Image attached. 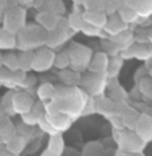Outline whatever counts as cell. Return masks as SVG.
<instances>
[{
  "label": "cell",
  "mask_w": 152,
  "mask_h": 156,
  "mask_svg": "<svg viewBox=\"0 0 152 156\" xmlns=\"http://www.w3.org/2000/svg\"><path fill=\"white\" fill-rule=\"evenodd\" d=\"M120 145L125 152L129 154H140L145 143L133 131H124L120 137Z\"/></svg>",
  "instance_id": "obj_1"
},
{
  "label": "cell",
  "mask_w": 152,
  "mask_h": 156,
  "mask_svg": "<svg viewBox=\"0 0 152 156\" xmlns=\"http://www.w3.org/2000/svg\"><path fill=\"white\" fill-rule=\"evenodd\" d=\"M55 55L50 50H41L35 55H32V65L31 67L37 71H44L50 69L51 65H54Z\"/></svg>",
  "instance_id": "obj_2"
},
{
  "label": "cell",
  "mask_w": 152,
  "mask_h": 156,
  "mask_svg": "<svg viewBox=\"0 0 152 156\" xmlns=\"http://www.w3.org/2000/svg\"><path fill=\"white\" fill-rule=\"evenodd\" d=\"M135 133L144 143L152 140V117L147 115H141L137 120Z\"/></svg>",
  "instance_id": "obj_3"
},
{
  "label": "cell",
  "mask_w": 152,
  "mask_h": 156,
  "mask_svg": "<svg viewBox=\"0 0 152 156\" xmlns=\"http://www.w3.org/2000/svg\"><path fill=\"white\" fill-rule=\"evenodd\" d=\"M32 106H34V101L27 93H16L12 97V109L20 115L28 113Z\"/></svg>",
  "instance_id": "obj_4"
},
{
  "label": "cell",
  "mask_w": 152,
  "mask_h": 156,
  "mask_svg": "<svg viewBox=\"0 0 152 156\" xmlns=\"http://www.w3.org/2000/svg\"><path fill=\"white\" fill-rule=\"evenodd\" d=\"M108 63H109V61H108V58H106V55L100 53L90 59V62L88 63V69L94 74H101V73H105L106 71Z\"/></svg>",
  "instance_id": "obj_5"
},
{
  "label": "cell",
  "mask_w": 152,
  "mask_h": 156,
  "mask_svg": "<svg viewBox=\"0 0 152 156\" xmlns=\"http://www.w3.org/2000/svg\"><path fill=\"white\" fill-rule=\"evenodd\" d=\"M83 18V20H85V23L86 24H92L93 27H96V28H98V27H104V26L106 24V19H105V16L102 15V14H100V12H97V11H92V12H86L85 15L82 16Z\"/></svg>",
  "instance_id": "obj_6"
},
{
  "label": "cell",
  "mask_w": 152,
  "mask_h": 156,
  "mask_svg": "<svg viewBox=\"0 0 152 156\" xmlns=\"http://www.w3.org/2000/svg\"><path fill=\"white\" fill-rule=\"evenodd\" d=\"M26 144H27V141H26L24 137H22L20 135H15L14 137L7 143V151L14 155H19L24 149Z\"/></svg>",
  "instance_id": "obj_7"
},
{
  "label": "cell",
  "mask_w": 152,
  "mask_h": 156,
  "mask_svg": "<svg viewBox=\"0 0 152 156\" xmlns=\"http://www.w3.org/2000/svg\"><path fill=\"white\" fill-rule=\"evenodd\" d=\"M47 149L50 152H54L57 155H62L63 149H65V143L63 139L59 133H55V135L50 136V140H48V147Z\"/></svg>",
  "instance_id": "obj_8"
},
{
  "label": "cell",
  "mask_w": 152,
  "mask_h": 156,
  "mask_svg": "<svg viewBox=\"0 0 152 156\" xmlns=\"http://www.w3.org/2000/svg\"><path fill=\"white\" fill-rule=\"evenodd\" d=\"M15 135L16 132H15L14 125L8 120H3V122H0V139H2V141L7 144Z\"/></svg>",
  "instance_id": "obj_9"
},
{
  "label": "cell",
  "mask_w": 152,
  "mask_h": 156,
  "mask_svg": "<svg viewBox=\"0 0 152 156\" xmlns=\"http://www.w3.org/2000/svg\"><path fill=\"white\" fill-rule=\"evenodd\" d=\"M61 80L63 81L66 85H76V83L80 82V76L78 73L76 71H72V70H63L61 73Z\"/></svg>",
  "instance_id": "obj_10"
},
{
  "label": "cell",
  "mask_w": 152,
  "mask_h": 156,
  "mask_svg": "<svg viewBox=\"0 0 152 156\" xmlns=\"http://www.w3.org/2000/svg\"><path fill=\"white\" fill-rule=\"evenodd\" d=\"M139 90L143 96L152 98V80L150 77H144L143 80L139 82Z\"/></svg>",
  "instance_id": "obj_11"
},
{
  "label": "cell",
  "mask_w": 152,
  "mask_h": 156,
  "mask_svg": "<svg viewBox=\"0 0 152 156\" xmlns=\"http://www.w3.org/2000/svg\"><path fill=\"white\" fill-rule=\"evenodd\" d=\"M54 94H55V87L51 83H43L38 89V96H39L41 100L51 98V97H54Z\"/></svg>",
  "instance_id": "obj_12"
},
{
  "label": "cell",
  "mask_w": 152,
  "mask_h": 156,
  "mask_svg": "<svg viewBox=\"0 0 152 156\" xmlns=\"http://www.w3.org/2000/svg\"><path fill=\"white\" fill-rule=\"evenodd\" d=\"M54 66L58 67L61 70H65L67 66H70V57L67 53H62L58 54L55 58H54Z\"/></svg>",
  "instance_id": "obj_13"
},
{
  "label": "cell",
  "mask_w": 152,
  "mask_h": 156,
  "mask_svg": "<svg viewBox=\"0 0 152 156\" xmlns=\"http://www.w3.org/2000/svg\"><path fill=\"white\" fill-rule=\"evenodd\" d=\"M120 14H121V20L124 22V23H131V22H133L137 16L135 9H131L128 7H121Z\"/></svg>",
  "instance_id": "obj_14"
},
{
  "label": "cell",
  "mask_w": 152,
  "mask_h": 156,
  "mask_svg": "<svg viewBox=\"0 0 152 156\" xmlns=\"http://www.w3.org/2000/svg\"><path fill=\"white\" fill-rule=\"evenodd\" d=\"M18 62H19V67L23 70H28L31 69V65H32V55L30 53H23L20 57L18 58Z\"/></svg>",
  "instance_id": "obj_15"
},
{
  "label": "cell",
  "mask_w": 152,
  "mask_h": 156,
  "mask_svg": "<svg viewBox=\"0 0 152 156\" xmlns=\"http://www.w3.org/2000/svg\"><path fill=\"white\" fill-rule=\"evenodd\" d=\"M4 65L8 67L9 70H18L19 69V62H18V57L16 55H5L4 58Z\"/></svg>",
  "instance_id": "obj_16"
},
{
  "label": "cell",
  "mask_w": 152,
  "mask_h": 156,
  "mask_svg": "<svg viewBox=\"0 0 152 156\" xmlns=\"http://www.w3.org/2000/svg\"><path fill=\"white\" fill-rule=\"evenodd\" d=\"M120 59H117V58H115V59H112L111 62L108 63V69L106 70H109V74L113 77V76H116L117 74V71L120 70Z\"/></svg>",
  "instance_id": "obj_17"
},
{
  "label": "cell",
  "mask_w": 152,
  "mask_h": 156,
  "mask_svg": "<svg viewBox=\"0 0 152 156\" xmlns=\"http://www.w3.org/2000/svg\"><path fill=\"white\" fill-rule=\"evenodd\" d=\"M111 122L112 125L115 126L116 129H122L124 128V124H122V120L120 116H112L111 117Z\"/></svg>",
  "instance_id": "obj_18"
},
{
  "label": "cell",
  "mask_w": 152,
  "mask_h": 156,
  "mask_svg": "<svg viewBox=\"0 0 152 156\" xmlns=\"http://www.w3.org/2000/svg\"><path fill=\"white\" fill-rule=\"evenodd\" d=\"M140 3H141V0H122V4H124V7H128V8H131V9L139 8Z\"/></svg>",
  "instance_id": "obj_19"
},
{
  "label": "cell",
  "mask_w": 152,
  "mask_h": 156,
  "mask_svg": "<svg viewBox=\"0 0 152 156\" xmlns=\"http://www.w3.org/2000/svg\"><path fill=\"white\" fill-rule=\"evenodd\" d=\"M42 156H61V155H57V154H54V152H50L48 149H46V152H44Z\"/></svg>",
  "instance_id": "obj_20"
},
{
  "label": "cell",
  "mask_w": 152,
  "mask_h": 156,
  "mask_svg": "<svg viewBox=\"0 0 152 156\" xmlns=\"http://www.w3.org/2000/svg\"><path fill=\"white\" fill-rule=\"evenodd\" d=\"M0 156H18V155H14V154H11V152L5 151V152H0Z\"/></svg>",
  "instance_id": "obj_21"
},
{
  "label": "cell",
  "mask_w": 152,
  "mask_h": 156,
  "mask_svg": "<svg viewBox=\"0 0 152 156\" xmlns=\"http://www.w3.org/2000/svg\"><path fill=\"white\" fill-rule=\"evenodd\" d=\"M150 76H151L150 78H151V80H152V67H151V70H150Z\"/></svg>",
  "instance_id": "obj_22"
}]
</instances>
